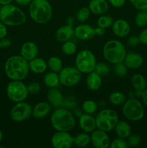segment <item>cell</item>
<instances>
[{
  "mask_svg": "<svg viewBox=\"0 0 147 148\" xmlns=\"http://www.w3.org/2000/svg\"><path fill=\"white\" fill-rule=\"evenodd\" d=\"M29 62L20 55L10 56L4 64V72L11 80H23L29 75Z\"/></svg>",
  "mask_w": 147,
  "mask_h": 148,
  "instance_id": "cell-1",
  "label": "cell"
},
{
  "mask_svg": "<svg viewBox=\"0 0 147 148\" xmlns=\"http://www.w3.org/2000/svg\"><path fill=\"white\" fill-rule=\"evenodd\" d=\"M50 124L56 131H71L75 126V119L70 111L63 107L56 108L50 116Z\"/></svg>",
  "mask_w": 147,
  "mask_h": 148,
  "instance_id": "cell-2",
  "label": "cell"
},
{
  "mask_svg": "<svg viewBox=\"0 0 147 148\" xmlns=\"http://www.w3.org/2000/svg\"><path fill=\"white\" fill-rule=\"evenodd\" d=\"M29 14L35 23L44 25L52 17V7L47 0H33L29 5Z\"/></svg>",
  "mask_w": 147,
  "mask_h": 148,
  "instance_id": "cell-3",
  "label": "cell"
},
{
  "mask_svg": "<svg viewBox=\"0 0 147 148\" xmlns=\"http://www.w3.org/2000/svg\"><path fill=\"white\" fill-rule=\"evenodd\" d=\"M26 20V14L17 6L9 4L1 7L0 20L5 25L20 26L24 24Z\"/></svg>",
  "mask_w": 147,
  "mask_h": 148,
  "instance_id": "cell-4",
  "label": "cell"
},
{
  "mask_svg": "<svg viewBox=\"0 0 147 148\" xmlns=\"http://www.w3.org/2000/svg\"><path fill=\"white\" fill-rule=\"evenodd\" d=\"M126 53L125 47L122 42L115 39L107 41L102 49L105 60L114 64L123 62Z\"/></svg>",
  "mask_w": 147,
  "mask_h": 148,
  "instance_id": "cell-5",
  "label": "cell"
},
{
  "mask_svg": "<svg viewBox=\"0 0 147 148\" xmlns=\"http://www.w3.org/2000/svg\"><path fill=\"white\" fill-rule=\"evenodd\" d=\"M97 128L105 132H110L115 128L118 121V116L114 110L105 108L97 114L95 117Z\"/></svg>",
  "mask_w": 147,
  "mask_h": 148,
  "instance_id": "cell-6",
  "label": "cell"
},
{
  "mask_svg": "<svg viewBox=\"0 0 147 148\" xmlns=\"http://www.w3.org/2000/svg\"><path fill=\"white\" fill-rule=\"evenodd\" d=\"M96 64L95 55L88 49L80 51L75 59V66L80 71L81 73L88 74L94 71Z\"/></svg>",
  "mask_w": 147,
  "mask_h": 148,
  "instance_id": "cell-7",
  "label": "cell"
},
{
  "mask_svg": "<svg viewBox=\"0 0 147 148\" xmlns=\"http://www.w3.org/2000/svg\"><path fill=\"white\" fill-rule=\"evenodd\" d=\"M122 114L129 121H140L144 116V108L138 100L130 98L124 103Z\"/></svg>",
  "mask_w": 147,
  "mask_h": 148,
  "instance_id": "cell-8",
  "label": "cell"
},
{
  "mask_svg": "<svg viewBox=\"0 0 147 148\" xmlns=\"http://www.w3.org/2000/svg\"><path fill=\"white\" fill-rule=\"evenodd\" d=\"M28 94L27 86L21 80H12L7 87V97L13 102L24 101Z\"/></svg>",
  "mask_w": 147,
  "mask_h": 148,
  "instance_id": "cell-9",
  "label": "cell"
},
{
  "mask_svg": "<svg viewBox=\"0 0 147 148\" xmlns=\"http://www.w3.org/2000/svg\"><path fill=\"white\" fill-rule=\"evenodd\" d=\"M60 83L63 86L73 87L77 85L82 78V73L75 66H66L59 72Z\"/></svg>",
  "mask_w": 147,
  "mask_h": 148,
  "instance_id": "cell-10",
  "label": "cell"
},
{
  "mask_svg": "<svg viewBox=\"0 0 147 148\" xmlns=\"http://www.w3.org/2000/svg\"><path fill=\"white\" fill-rule=\"evenodd\" d=\"M33 108L30 104L22 101L18 102L12 107L10 111V118L15 122H21L28 119L32 115Z\"/></svg>",
  "mask_w": 147,
  "mask_h": 148,
  "instance_id": "cell-11",
  "label": "cell"
},
{
  "mask_svg": "<svg viewBox=\"0 0 147 148\" xmlns=\"http://www.w3.org/2000/svg\"><path fill=\"white\" fill-rule=\"evenodd\" d=\"M50 143L55 148H70L74 145V137L69 132L57 131L52 136Z\"/></svg>",
  "mask_w": 147,
  "mask_h": 148,
  "instance_id": "cell-12",
  "label": "cell"
},
{
  "mask_svg": "<svg viewBox=\"0 0 147 148\" xmlns=\"http://www.w3.org/2000/svg\"><path fill=\"white\" fill-rule=\"evenodd\" d=\"M90 137L92 145L96 148H107L110 144V138L106 132L99 129L94 130Z\"/></svg>",
  "mask_w": 147,
  "mask_h": 148,
  "instance_id": "cell-13",
  "label": "cell"
},
{
  "mask_svg": "<svg viewBox=\"0 0 147 148\" xmlns=\"http://www.w3.org/2000/svg\"><path fill=\"white\" fill-rule=\"evenodd\" d=\"M74 36L80 40H89L96 36L95 27L90 25L81 24L74 28Z\"/></svg>",
  "mask_w": 147,
  "mask_h": 148,
  "instance_id": "cell-14",
  "label": "cell"
},
{
  "mask_svg": "<svg viewBox=\"0 0 147 148\" xmlns=\"http://www.w3.org/2000/svg\"><path fill=\"white\" fill-rule=\"evenodd\" d=\"M111 27L113 34L118 38L125 37L131 32L129 23L124 19H118L115 20Z\"/></svg>",
  "mask_w": 147,
  "mask_h": 148,
  "instance_id": "cell-15",
  "label": "cell"
},
{
  "mask_svg": "<svg viewBox=\"0 0 147 148\" xmlns=\"http://www.w3.org/2000/svg\"><path fill=\"white\" fill-rule=\"evenodd\" d=\"M38 51V47L36 43L33 41L24 42L20 49L21 56L27 61H30L37 57Z\"/></svg>",
  "mask_w": 147,
  "mask_h": 148,
  "instance_id": "cell-16",
  "label": "cell"
},
{
  "mask_svg": "<svg viewBox=\"0 0 147 148\" xmlns=\"http://www.w3.org/2000/svg\"><path fill=\"white\" fill-rule=\"evenodd\" d=\"M79 125L82 131L86 133L92 132L96 129V121L91 114H82L79 117Z\"/></svg>",
  "mask_w": 147,
  "mask_h": 148,
  "instance_id": "cell-17",
  "label": "cell"
},
{
  "mask_svg": "<svg viewBox=\"0 0 147 148\" xmlns=\"http://www.w3.org/2000/svg\"><path fill=\"white\" fill-rule=\"evenodd\" d=\"M47 98L48 103L53 108H57L63 107L64 97L62 92L56 88H50L48 91Z\"/></svg>",
  "mask_w": 147,
  "mask_h": 148,
  "instance_id": "cell-18",
  "label": "cell"
},
{
  "mask_svg": "<svg viewBox=\"0 0 147 148\" xmlns=\"http://www.w3.org/2000/svg\"><path fill=\"white\" fill-rule=\"evenodd\" d=\"M74 36V29L73 28V26L67 24L59 27L55 33V38L60 43H64L70 40Z\"/></svg>",
  "mask_w": 147,
  "mask_h": 148,
  "instance_id": "cell-19",
  "label": "cell"
},
{
  "mask_svg": "<svg viewBox=\"0 0 147 148\" xmlns=\"http://www.w3.org/2000/svg\"><path fill=\"white\" fill-rule=\"evenodd\" d=\"M51 111V106L48 102L41 101L35 105L33 108L32 115L37 119L46 118L50 114Z\"/></svg>",
  "mask_w": 147,
  "mask_h": 148,
  "instance_id": "cell-20",
  "label": "cell"
},
{
  "mask_svg": "<svg viewBox=\"0 0 147 148\" xmlns=\"http://www.w3.org/2000/svg\"><path fill=\"white\" fill-rule=\"evenodd\" d=\"M123 62L128 69H136L141 67V65L143 64L144 59L140 53L131 52V53H126Z\"/></svg>",
  "mask_w": 147,
  "mask_h": 148,
  "instance_id": "cell-21",
  "label": "cell"
},
{
  "mask_svg": "<svg viewBox=\"0 0 147 148\" xmlns=\"http://www.w3.org/2000/svg\"><path fill=\"white\" fill-rule=\"evenodd\" d=\"M88 8L95 14H103L109 10V4L106 0H91Z\"/></svg>",
  "mask_w": 147,
  "mask_h": 148,
  "instance_id": "cell-22",
  "label": "cell"
},
{
  "mask_svg": "<svg viewBox=\"0 0 147 148\" xmlns=\"http://www.w3.org/2000/svg\"><path fill=\"white\" fill-rule=\"evenodd\" d=\"M86 85L88 89L92 91H97L102 85V79L100 75L92 71L88 73L86 77Z\"/></svg>",
  "mask_w": 147,
  "mask_h": 148,
  "instance_id": "cell-23",
  "label": "cell"
},
{
  "mask_svg": "<svg viewBox=\"0 0 147 148\" xmlns=\"http://www.w3.org/2000/svg\"><path fill=\"white\" fill-rule=\"evenodd\" d=\"M28 62L30 70L35 74H42L47 69V62L42 58L35 57Z\"/></svg>",
  "mask_w": 147,
  "mask_h": 148,
  "instance_id": "cell-24",
  "label": "cell"
},
{
  "mask_svg": "<svg viewBox=\"0 0 147 148\" xmlns=\"http://www.w3.org/2000/svg\"><path fill=\"white\" fill-rule=\"evenodd\" d=\"M117 136L120 138L126 139L131 134V127L125 121H118L115 127Z\"/></svg>",
  "mask_w": 147,
  "mask_h": 148,
  "instance_id": "cell-25",
  "label": "cell"
},
{
  "mask_svg": "<svg viewBox=\"0 0 147 148\" xmlns=\"http://www.w3.org/2000/svg\"><path fill=\"white\" fill-rule=\"evenodd\" d=\"M131 85L135 91L143 92L146 89L147 82L146 78L141 74H135L131 77Z\"/></svg>",
  "mask_w": 147,
  "mask_h": 148,
  "instance_id": "cell-26",
  "label": "cell"
},
{
  "mask_svg": "<svg viewBox=\"0 0 147 148\" xmlns=\"http://www.w3.org/2000/svg\"><path fill=\"white\" fill-rule=\"evenodd\" d=\"M43 83L49 88H56L60 83L59 75H58L57 72H52V71L48 72L43 77Z\"/></svg>",
  "mask_w": 147,
  "mask_h": 148,
  "instance_id": "cell-27",
  "label": "cell"
},
{
  "mask_svg": "<svg viewBox=\"0 0 147 148\" xmlns=\"http://www.w3.org/2000/svg\"><path fill=\"white\" fill-rule=\"evenodd\" d=\"M91 137L86 132L79 133L74 137V144L78 147H86L90 143Z\"/></svg>",
  "mask_w": 147,
  "mask_h": 148,
  "instance_id": "cell-28",
  "label": "cell"
},
{
  "mask_svg": "<svg viewBox=\"0 0 147 148\" xmlns=\"http://www.w3.org/2000/svg\"><path fill=\"white\" fill-rule=\"evenodd\" d=\"M109 101L112 105H122L126 101V96L123 92H120V91H115L109 95Z\"/></svg>",
  "mask_w": 147,
  "mask_h": 148,
  "instance_id": "cell-29",
  "label": "cell"
},
{
  "mask_svg": "<svg viewBox=\"0 0 147 148\" xmlns=\"http://www.w3.org/2000/svg\"><path fill=\"white\" fill-rule=\"evenodd\" d=\"M47 64L48 67L52 72H57V73H59V72L63 68V64H62L61 60L57 56H51L50 58H49Z\"/></svg>",
  "mask_w": 147,
  "mask_h": 148,
  "instance_id": "cell-30",
  "label": "cell"
},
{
  "mask_svg": "<svg viewBox=\"0 0 147 148\" xmlns=\"http://www.w3.org/2000/svg\"><path fill=\"white\" fill-rule=\"evenodd\" d=\"M82 109L84 113L88 114H93L97 109V104L92 100H86L82 104Z\"/></svg>",
  "mask_w": 147,
  "mask_h": 148,
  "instance_id": "cell-31",
  "label": "cell"
},
{
  "mask_svg": "<svg viewBox=\"0 0 147 148\" xmlns=\"http://www.w3.org/2000/svg\"><path fill=\"white\" fill-rule=\"evenodd\" d=\"M135 25L139 27H145L147 25V12L146 10L139 11L134 18Z\"/></svg>",
  "mask_w": 147,
  "mask_h": 148,
  "instance_id": "cell-32",
  "label": "cell"
},
{
  "mask_svg": "<svg viewBox=\"0 0 147 148\" xmlns=\"http://www.w3.org/2000/svg\"><path fill=\"white\" fill-rule=\"evenodd\" d=\"M62 52L66 56H72L76 51V46L74 42L68 40L64 42L61 47Z\"/></svg>",
  "mask_w": 147,
  "mask_h": 148,
  "instance_id": "cell-33",
  "label": "cell"
},
{
  "mask_svg": "<svg viewBox=\"0 0 147 148\" xmlns=\"http://www.w3.org/2000/svg\"><path fill=\"white\" fill-rule=\"evenodd\" d=\"M113 19L109 15H102L98 18L97 21V25L98 27H102L104 29L111 27L113 23Z\"/></svg>",
  "mask_w": 147,
  "mask_h": 148,
  "instance_id": "cell-34",
  "label": "cell"
},
{
  "mask_svg": "<svg viewBox=\"0 0 147 148\" xmlns=\"http://www.w3.org/2000/svg\"><path fill=\"white\" fill-rule=\"evenodd\" d=\"M90 10L88 7H82L79 11L76 12V18L77 21L80 22V23H84L86 20H88L90 15Z\"/></svg>",
  "mask_w": 147,
  "mask_h": 148,
  "instance_id": "cell-35",
  "label": "cell"
},
{
  "mask_svg": "<svg viewBox=\"0 0 147 148\" xmlns=\"http://www.w3.org/2000/svg\"><path fill=\"white\" fill-rule=\"evenodd\" d=\"M96 73H97L98 75L102 76H106L109 74L110 72V67L106 63H104V62H99V63H97L95 65V69H94Z\"/></svg>",
  "mask_w": 147,
  "mask_h": 148,
  "instance_id": "cell-36",
  "label": "cell"
},
{
  "mask_svg": "<svg viewBox=\"0 0 147 148\" xmlns=\"http://www.w3.org/2000/svg\"><path fill=\"white\" fill-rule=\"evenodd\" d=\"M114 72L115 75L119 77H123L128 73V67L126 65L122 62L115 64V67H114Z\"/></svg>",
  "mask_w": 147,
  "mask_h": 148,
  "instance_id": "cell-37",
  "label": "cell"
},
{
  "mask_svg": "<svg viewBox=\"0 0 147 148\" xmlns=\"http://www.w3.org/2000/svg\"><path fill=\"white\" fill-rule=\"evenodd\" d=\"M63 108H66L68 110H75L77 108V102L75 98L71 96L64 98V101H63Z\"/></svg>",
  "mask_w": 147,
  "mask_h": 148,
  "instance_id": "cell-38",
  "label": "cell"
},
{
  "mask_svg": "<svg viewBox=\"0 0 147 148\" xmlns=\"http://www.w3.org/2000/svg\"><path fill=\"white\" fill-rule=\"evenodd\" d=\"M127 144L130 147H137L141 143V139L138 134H130L127 137Z\"/></svg>",
  "mask_w": 147,
  "mask_h": 148,
  "instance_id": "cell-39",
  "label": "cell"
},
{
  "mask_svg": "<svg viewBox=\"0 0 147 148\" xmlns=\"http://www.w3.org/2000/svg\"><path fill=\"white\" fill-rule=\"evenodd\" d=\"M109 147L110 148H127L128 147V145L127 144L125 139L118 137V138L115 139V140L111 142Z\"/></svg>",
  "mask_w": 147,
  "mask_h": 148,
  "instance_id": "cell-40",
  "label": "cell"
},
{
  "mask_svg": "<svg viewBox=\"0 0 147 148\" xmlns=\"http://www.w3.org/2000/svg\"><path fill=\"white\" fill-rule=\"evenodd\" d=\"M132 5L139 11L147 10V0H130Z\"/></svg>",
  "mask_w": 147,
  "mask_h": 148,
  "instance_id": "cell-41",
  "label": "cell"
},
{
  "mask_svg": "<svg viewBox=\"0 0 147 148\" xmlns=\"http://www.w3.org/2000/svg\"><path fill=\"white\" fill-rule=\"evenodd\" d=\"M27 91L30 94H36L40 91V85L37 82H32L29 83L27 86Z\"/></svg>",
  "mask_w": 147,
  "mask_h": 148,
  "instance_id": "cell-42",
  "label": "cell"
},
{
  "mask_svg": "<svg viewBox=\"0 0 147 148\" xmlns=\"http://www.w3.org/2000/svg\"><path fill=\"white\" fill-rule=\"evenodd\" d=\"M140 43V40L138 36H131L127 40V44L130 47H136Z\"/></svg>",
  "mask_w": 147,
  "mask_h": 148,
  "instance_id": "cell-43",
  "label": "cell"
},
{
  "mask_svg": "<svg viewBox=\"0 0 147 148\" xmlns=\"http://www.w3.org/2000/svg\"><path fill=\"white\" fill-rule=\"evenodd\" d=\"M138 38H139L140 43H143L144 45H147V29L143 30L140 33Z\"/></svg>",
  "mask_w": 147,
  "mask_h": 148,
  "instance_id": "cell-44",
  "label": "cell"
},
{
  "mask_svg": "<svg viewBox=\"0 0 147 148\" xmlns=\"http://www.w3.org/2000/svg\"><path fill=\"white\" fill-rule=\"evenodd\" d=\"M108 1L112 7L116 8L122 7L125 3V0H108Z\"/></svg>",
  "mask_w": 147,
  "mask_h": 148,
  "instance_id": "cell-45",
  "label": "cell"
},
{
  "mask_svg": "<svg viewBox=\"0 0 147 148\" xmlns=\"http://www.w3.org/2000/svg\"><path fill=\"white\" fill-rule=\"evenodd\" d=\"M7 33V31L5 25H4L2 22H0V40L6 37Z\"/></svg>",
  "mask_w": 147,
  "mask_h": 148,
  "instance_id": "cell-46",
  "label": "cell"
},
{
  "mask_svg": "<svg viewBox=\"0 0 147 148\" xmlns=\"http://www.w3.org/2000/svg\"><path fill=\"white\" fill-rule=\"evenodd\" d=\"M0 43H1V48H8L11 46L12 40L7 38H4L1 39Z\"/></svg>",
  "mask_w": 147,
  "mask_h": 148,
  "instance_id": "cell-47",
  "label": "cell"
},
{
  "mask_svg": "<svg viewBox=\"0 0 147 148\" xmlns=\"http://www.w3.org/2000/svg\"><path fill=\"white\" fill-rule=\"evenodd\" d=\"M33 0H14L15 3L20 6H27L30 5Z\"/></svg>",
  "mask_w": 147,
  "mask_h": 148,
  "instance_id": "cell-48",
  "label": "cell"
},
{
  "mask_svg": "<svg viewBox=\"0 0 147 148\" xmlns=\"http://www.w3.org/2000/svg\"><path fill=\"white\" fill-rule=\"evenodd\" d=\"M141 97L144 104L147 107V89L144 90L143 91L142 93H141Z\"/></svg>",
  "mask_w": 147,
  "mask_h": 148,
  "instance_id": "cell-49",
  "label": "cell"
},
{
  "mask_svg": "<svg viewBox=\"0 0 147 148\" xmlns=\"http://www.w3.org/2000/svg\"><path fill=\"white\" fill-rule=\"evenodd\" d=\"M95 34H96L97 36H100L105 34V29L102 28V27H97L96 28H95Z\"/></svg>",
  "mask_w": 147,
  "mask_h": 148,
  "instance_id": "cell-50",
  "label": "cell"
},
{
  "mask_svg": "<svg viewBox=\"0 0 147 148\" xmlns=\"http://www.w3.org/2000/svg\"><path fill=\"white\" fill-rule=\"evenodd\" d=\"M66 24L69 25L73 26V25L74 24V20L73 17H68L67 20H66Z\"/></svg>",
  "mask_w": 147,
  "mask_h": 148,
  "instance_id": "cell-51",
  "label": "cell"
},
{
  "mask_svg": "<svg viewBox=\"0 0 147 148\" xmlns=\"http://www.w3.org/2000/svg\"><path fill=\"white\" fill-rule=\"evenodd\" d=\"M12 0H0V4L2 6L7 5V4H11Z\"/></svg>",
  "mask_w": 147,
  "mask_h": 148,
  "instance_id": "cell-52",
  "label": "cell"
},
{
  "mask_svg": "<svg viewBox=\"0 0 147 148\" xmlns=\"http://www.w3.org/2000/svg\"><path fill=\"white\" fill-rule=\"evenodd\" d=\"M2 138H3V133H2V132L0 131V142L1 141Z\"/></svg>",
  "mask_w": 147,
  "mask_h": 148,
  "instance_id": "cell-53",
  "label": "cell"
},
{
  "mask_svg": "<svg viewBox=\"0 0 147 148\" xmlns=\"http://www.w3.org/2000/svg\"><path fill=\"white\" fill-rule=\"evenodd\" d=\"M1 43H0V51H1Z\"/></svg>",
  "mask_w": 147,
  "mask_h": 148,
  "instance_id": "cell-54",
  "label": "cell"
},
{
  "mask_svg": "<svg viewBox=\"0 0 147 148\" xmlns=\"http://www.w3.org/2000/svg\"><path fill=\"white\" fill-rule=\"evenodd\" d=\"M1 5L0 4V10H1Z\"/></svg>",
  "mask_w": 147,
  "mask_h": 148,
  "instance_id": "cell-55",
  "label": "cell"
},
{
  "mask_svg": "<svg viewBox=\"0 0 147 148\" xmlns=\"http://www.w3.org/2000/svg\"><path fill=\"white\" fill-rule=\"evenodd\" d=\"M146 12H147V10H146Z\"/></svg>",
  "mask_w": 147,
  "mask_h": 148,
  "instance_id": "cell-56",
  "label": "cell"
}]
</instances>
